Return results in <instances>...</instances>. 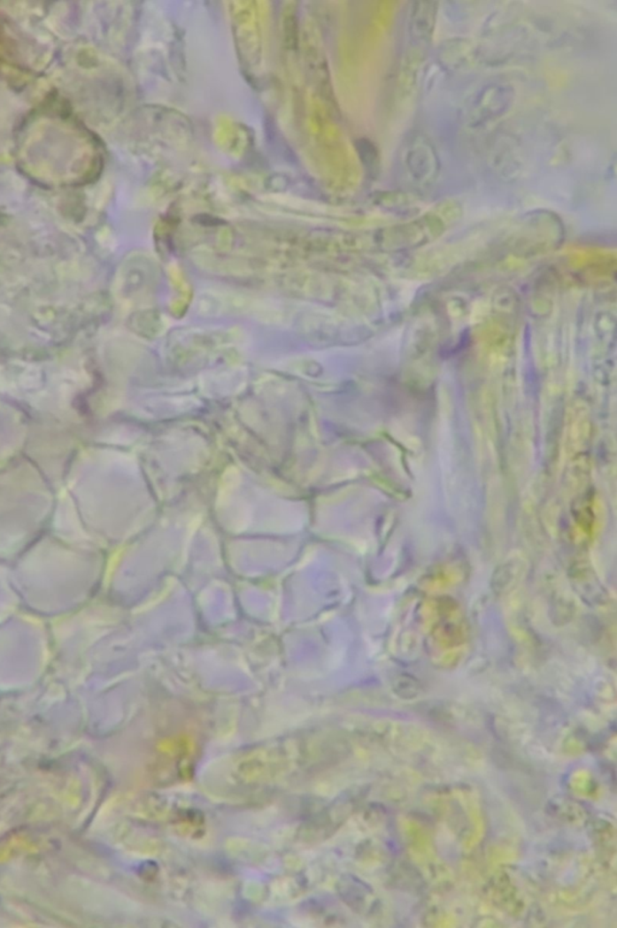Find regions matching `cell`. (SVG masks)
<instances>
[{
	"mask_svg": "<svg viewBox=\"0 0 617 928\" xmlns=\"http://www.w3.org/2000/svg\"><path fill=\"white\" fill-rule=\"evenodd\" d=\"M357 149H359L362 162L365 163L366 168L369 170V173H378L379 155L375 146L368 140L362 139L357 143Z\"/></svg>",
	"mask_w": 617,
	"mask_h": 928,
	"instance_id": "3",
	"label": "cell"
},
{
	"mask_svg": "<svg viewBox=\"0 0 617 928\" xmlns=\"http://www.w3.org/2000/svg\"><path fill=\"white\" fill-rule=\"evenodd\" d=\"M400 165L413 188H429L438 178V155L429 140L420 133L406 135L400 149Z\"/></svg>",
	"mask_w": 617,
	"mask_h": 928,
	"instance_id": "1",
	"label": "cell"
},
{
	"mask_svg": "<svg viewBox=\"0 0 617 928\" xmlns=\"http://www.w3.org/2000/svg\"><path fill=\"white\" fill-rule=\"evenodd\" d=\"M436 8L433 2H416L410 16V36L416 45H426L432 39L436 27Z\"/></svg>",
	"mask_w": 617,
	"mask_h": 928,
	"instance_id": "2",
	"label": "cell"
}]
</instances>
